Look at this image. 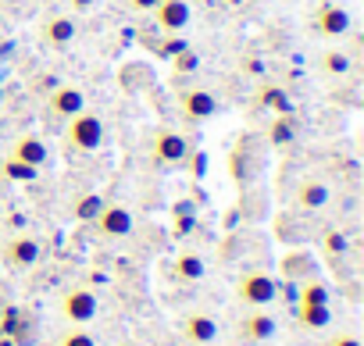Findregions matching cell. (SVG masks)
<instances>
[{
	"label": "cell",
	"mask_w": 364,
	"mask_h": 346,
	"mask_svg": "<svg viewBox=\"0 0 364 346\" xmlns=\"http://www.w3.org/2000/svg\"><path fill=\"white\" fill-rule=\"evenodd\" d=\"M204 275V257L200 254H178L175 261V279L178 282H197Z\"/></svg>",
	"instance_id": "44dd1931"
},
{
	"label": "cell",
	"mask_w": 364,
	"mask_h": 346,
	"mask_svg": "<svg viewBox=\"0 0 364 346\" xmlns=\"http://www.w3.org/2000/svg\"><path fill=\"white\" fill-rule=\"evenodd\" d=\"M321 250H325V257H343V254L350 250V239H346V232H339V229H328V232L321 236Z\"/></svg>",
	"instance_id": "cb8c5ba5"
},
{
	"label": "cell",
	"mask_w": 364,
	"mask_h": 346,
	"mask_svg": "<svg viewBox=\"0 0 364 346\" xmlns=\"http://www.w3.org/2000/svg\"><path fill=\"white\" fill-rule=\"evenodd\" d=\"M325 346H360V339H357V332H350V328H343V332H336V335H328V342Z\"/></svg>",
	"instance_id": "4316f807"
},
{
	"label": "cell",
	"mask_w": 364,
	"mask_h": 346,
	"mask_svg": "<svg viewBox=\"0 0 364 346\" xmlns=\"http://www.w3.org/2000/svg\"><path fill=\"white\" fill-rule=\"evenodd\" d=\"M328 300H332V293H328V286L318 282V279L304 282V286H300V296H296V303H328Z\"/></svg>",
	"instance_id": "603a6c76"
},
{
	"label": "cell",
	"mask_w": 364,
	"mask_h": 346,
	"mask_svg": "<svg viewBox=\"0 0 364 346\" xmlns=\"http://www.w3.org/2000/svg\"><path fill=\"white\" fill-rule=\"evenodd\" d=\"M0 335H4V332H0Z\"/></svg>",
	"instance_id": "4dcf8cb0"
},
{
	"label": "cell",
	"mask_w": 364,
	"mask_h": 346,
	"mask_svg": "<svg viewBox=\"0 0 364 346\" xmlns=\"http://www.w3.org/2000/svg\"><path fill=\"white\" fill-rule=\"evenodd\" d=\"M321 72H325L328 79H346V75L353 72V58H350L346 50H325V54H321Z\"/></svg>",
	"instance_id": "ac0fdd59"
},
{
	"label": "cell",
	"mask_w": 364,
	"mask_h": 346,
	"mask_svg": "<svg viewBox=\"0 0 364 346\" xmlns=\"http://www.w3.org/2000/svg\"><path fill=\"white\" fill-rule=\"evenodd\" d=\"M154 161L157 164H182L190 157V143H186V136H178V132H171V129H161L157 136H154Z\"/></svg>",
	"instance_id": "30bf717a"
},
{
	"label": "cell",
	"mask_w": 364,
	"mask_h": 346,
	"mask_svg": "<svg viewBox=\"0 0 364 346\" xmlns=\"http://www.w3.org/2000/svg\"><path fill=\"white\" fill-rule=\"evenodd\" d=\"M58 310H61V318H65L68 325H90V321L97 318V310H100V300H97L93 289H86V286H72V289L61 293Z\"/></svg>",
	"instance_id": "3957f363"
},
{
	"label": "cell",
	"mask_w": 364,
	"mask_h": 346,
	"mask_svg": "<svg viewBox=\"0 0 364 346\" xmlns=\"http://www.w3.org/2000/svg\"><path fill=\"white\" fill-rule=\"evenodd\" d=\"M328 200H332V190L321 179H304L296 186V207L300 211H321V207H328Z\"/></svg>",
	"instance_id": "9a60e30c"
},
{
	"label": "cell",
	"mask_w": 364,
	"mask_h": 346,
	"mask_svg": "<svg viewBox=\"0 0 364 346\" xmlns=\"http://www.w3.org/2000/svg\"><path fill=\"white\" fill-rule=\"evenodd\" d=\"M178 111L190 121H208L218 114V97L208 86H186V90H178Z\"/></svg>",
	"instance_id": "5b68a950"
},
{
	"label": "cell",
	"mask_w": 364,
	"mask_h": 346,
	"mask_svg": "<svg viewBox=\"0 0 364 346\" xmlns=\"http://www.w3.org/2000/svg\"><path fill=\"white\" fill-rule=\"evenodd\" d=\"M197 68H200V54H197V50L175 54V72H197Z\"/></svg>",
	"instance_id": "484cf974"
},
{
	"label": "cell",
	"mask_w": 364,
	"mask_h": 346,
	"mask_svg": "<svg viewBox=\"0 0 364 346\" xmlns=\"http://www.w3.org/2000/svg\"><path fill=\"white\" fill-rule=\"evenodd\" d=\"M150 15L161 26V33H182V29H190V22H193L190 0H157V8Z\"/></svg>",
	"instance_id": "ba28073f"
},
{
	"label": "cell",
	"mask_w": 364,
	"mask_h": 346,
	"mask_svg": "<svg viewBox=\"0 0 364 346\" xmlns=\"http://www.w3.org/2000/svg\"><path fill=\"white\" fill-rule=\"evenodd\" d=\"M296 325L307 332H321L332 325V310L328 303H296Z\"/></svg>",
	"instance_id": "2e32d148"
},
{
	"label": "cell",
	"mask_w": 364,
	"mask_h": 346,
	"mask_svg": "<svg viewBox=\"0 0 364 346\" xmlns=\"http://www.w3.org/2000/svg\"><path fill=\"white\" fill-rule=\"evenodd\" d=\"M182 339L193 342V346H211L218 339V321L215 314L208 310H190L186 318H182Z\"/></svg>",
	"instance_id": "8fae6325"
},
{
	"label": "cell",
	"mask_w": 364,
	"mask_h": 346,
	"mask_svg": "<svg viewBox=\"0 0 364 346\" xmlns=\"http://www.w3.org/2000/svg\"><path fill=\"white\" fill-rule=\"evenodd\" d=\"M58 346H97V339H93L82 325H68V328L58 335Z\"/></svg>",
	"instance_id": "d4e9b609"
},
{
	"label": "cell",
	"mask_w": 364,
	"mask_h": 346,
	"mask_svg": "<svg viewBox=\"0 0 364 346\" xmlns=\"http://www.w3.org/2000/svg\"><path fill=\"white\" fill-rule=\"evenodd\" d=\"M36 171H40V168H29V164H22V161H15V157H8L4 164H0V175H4L8 183H33Z\"/></svg>",
	"instance_id": "7402d4cb"
},
{
	"label": "cell",
	"mask_w": 364,
	"mask_h": 346,
	"mask_svg": "<svg viewBox=\"0 0 364 346\" xmlns=\"http://www.w3.org/2000/svg\"><path fill=\"white\" fill-rule=\"evenodd\" d=\"M0 261H4L11 271H29L40 261V243L33 236L18 232V236H11L4 247H0Z\"/></svg>",
	"instance_id": "8992f818"
},
{
	"label": "cell",
	"mask_w": 364,
	"mask_h": 346,
	"mask_svg": "<svg viewBox=\"0 0 364 346\" xmlns=\"http://www.w3.org/2000/svg\"><path fill=\"white\" fill-rule=\"evenodd\" d=\"M254 104H257V107H268L272 114L289 111V97H286V90H279V86H261V90L254 93Z\"/></svg>",
	"instance_id": "d6986e66"
},
{
	"label": "cell",
	"mask_w": 364,
	"mask_h": 346,
	"mask_svg": "<svg viewBox=\"0 0 364 346\" xmlns=\"http://www.w3.org/2000/svg\"><path fill=\"white\" fill-rule=\"evenodd\" d=\"M72 4V11H79V15H90L93 8H97V0H68Z\"/></svg>",
	"instance_id": "f1b7e54d"
},
{
	"label": "cell",
	"mask_w": 364,
	"mask_h": 346,
	"mask_svg": "<svg viewBox=\"0 0 364 346\" xmlns=\"http://www.w3.org/2000/svg\"><path fill=\"white\" fill-rule=\"evenodd\" d=\"M114 346H132V342H114Z\"/></svg>",
	"instance_id": "f546056e"
},
{
	"label": "cell",
	"mask_w": 364,
	"mask_h": 346,
	"mask_svg": "<svg viewBox=\"0 0 364 346\" xmlns=\"http://www.w3.org/2000/svg\"><path fill=\"white\" fill-rule=\"evenodd\" d=\"M75 36H79V26H75L72 15H58V18H47V22H43V43L54 47V50L68 47Z\"/></svg>",
	"instance_id": "5bb4252c"
},
{
	"label": "cell",
	"mask_w": 364,
	"mask_h": 346,
	"mask_svg": "<svg viewBox=\"0 0 364 346\" xmlns=\"http://www.w3.org/2000/svg\"><path fill=\"white\" fill-rule=\"evenodd\" d=\"M8 157H15V161H22V164H29V168H43L47 157H50V146H47L40 136H18V139L11 143V153H8Z\"/></svg>",
	"instance_id": "4fadbf2b"
},
{
	"label": "cell",
	"mask_w": 364,
	"mask_h": 346,
	"mask_svg": "<svg viewBox=\"0 0 364 346\" xmlns=\"http://www.w3.org/2000/svg\"><path fill=\"white\" fill-rule=\"evenodd\" d=\"M100 207H104V197L100 193H82V197L72 200V218L75 222H93L100 215Z\"/></svg>",
	"instance_id": "ffe728a7"
},
{
	"label": "cell",
	"mask_w": 364,
	"mask_h": 346,
	"mask_svg": "<svg viewBox=\"0 0 364 346\" xmlns=\"http://www.w3.org/2000/svg\"><path fill=\"white\" fill-rule=\"evenodd\" d=\"M314 29H318V36H325V40H343V36L350 33V15H346L339 4H321L318 15H314Z\"/></svg>",
	"instance_id": "7c38bea8"
},
{
	"label": "cell",
	"mask_w": 364,
	"mask_h": 346,
	"mask_svg": "<svg viewBox=\"0 0 364 346\" xmlns=\"http://www.w3.org/2000/svg\"><path fill=\"white\" fill-rule=\"evenodd\" d=\"M90 225H97V236H100V239H125V236L136 229V218H132V211H129L125 204H107V200H104L100 215H97Z\"/></svg>",
	"instance_id": "277c9868"
},
{
	"label": "cell",
	"mask_w": 364,
	"mask_h": 346,
	"mask_svg": "<svg viewBox=\"0 0 364 346\" xmlns=\"http://www.w3.org/2000/svg\"><path fill=\"white\" fill-rule=\"evenodd\" d=\"M47 111L54 114V118H75L79 111H86V93L79 90V86H72V82H61V86H54L50 90V100H47Z\"/></svg>",
	"instance_id": "9c48e42d"
},
{
	"label": "cell",
	"mask_w": 364,
	"mask_h": 346,
	"mask_svg": "<svg viewBox=\"0 0 364 346\" xmlns=\"http://www.w3.org/2000/svg\"><path fill=\"white\" fill-rule=\"evenodd\" d=\"M275 332H279L275 314H268V310H261V307H250V310L240 318V339L250 342V346H261V342L275 339Z\"/></svg>",
	"instance_id": "52a82bcc"
},
{
	"label": "cell",
	"mask_w": 364,
	"mask_h": 346,
	"mask_svg": "<svg viewBox=\"0 0 364 346\" xmlns=\"http://www.w3.org/2000/svg\"><path fill=\"white\" fill-rule=\"evenodd\" d=\"M125 8L136 11V15H150V11L157 8V0H125Z\"/></svg>",
	"instance_id": "83f0119b"
},
{
	"label": "cell",
	"mask_w": 364,
	"mask_h": 346,
	"mask_svg": "<svg viewBox=\"0 0 364 346\" xmlns=\"http://www.w3.org/2000/svg\"><path fill=\"white\" fill-rule=\"evenodd\" d=\"M65 143H68L75 153H93V150H100V143H104V121H100V114L79 111L75 118H68V125H65Z\"/></svg>",
	"instance_id": "6da1fadb"
},
{
	"label": "cell",
	"mask_w": 364,
	"mask_h": 346,
	"mask_svg": "<svg viewBox=\"0 0 364 346\" xmlns=\"http://www.w3.org/2000/svg\"><path fill=\"white\" fill-rule=\"evenodd\" d=\"M268 139H272V146H289V143L296 139V121H293L289 111H282V114L272 118V125H268Z\"/></svg>",
	"instance_id": "e0dca14e"
},
{
	"label": "cell",
	"mask_w": 364,
	"mask_h": 346,
	"mask_svg": "<svg viewBox=\"0 0 364 346\" xmlns=\"http://www.w3.org/2000/svg\"><path fill=\"white\" fill-rule=\"evenodd\" d=\"M236 296H240L243 307H268L279 296V282L268 271H247L236 282Z\"/></svg>",
	"instance_id": "7a4b0ae2"
}]
</instances>
